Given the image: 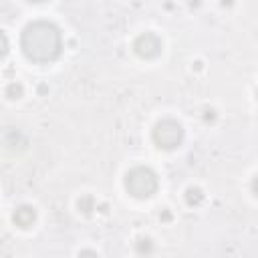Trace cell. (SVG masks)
<instances>
[{
	"instance_id": "obj_1",
	"label": "cell",
	"mask_w": 258,
	"mask_h": 258,
	"mask_svg": "<svg viewBox=\"0 0 258 258\" xmlns=\"http://www.w3.org/2000/svg\"><path fill=\"white\" fill-rule=\"evenodd\" d=\"M20 46H22V52L26 54L28 60L50 62V60L58 58L60 48H62L60 30L52 22H46V20L30 22L22 30Z\"/></svg>"
},
{
	"instance_id": "obj_2",
	"label": "cell",
	"mask_w": 258,
	"mask_h": 258,
	"mask_svg": "<svg viewBox=\"0 0 258 258\" xmlns=\"http://www.w3.org/2000/svg\"><path fill=\"white\" fill-rule=\"evenodd\" d=\"M125 189L129 191V196H133L137 200H145V198L155 194V189H157V175L149 167H143V165L133 167L125 175Z\"/></svg>"
},
{
	"instance_id": "obj_3",
	"label": "cell",
	"mask_w": 258,
	"mask_h": 258,
	"mask_svg": "<svg viewBox=\"0 0 258 258\" xmlns=\"http://www.w3.org/2000/svg\"><path fill=\"white\" fill-rule=\"evenodd\" d=\"M151 137L159 149H175L183 141V129L175 119H161L155 123Z\"/></svg>"
},
{
	"instance_id": "obj_4",
	"label": "cell",
	"mask_w": 258,
	"mask_h": 258,
	"mask_svg": "<svg viewBox=\"0 0 258 258\" xmlns=\"http://www.w3.org/2000/svg\"><path fill=\"white\" fill-rule=\"evenodd\" d=\"M133 48H135L137 56H141V58H155L161 52V40L153 32H145L135 38Z\"/></svg>"
},
{
	"instance_id": "obj_5",
	"label": "cell",
	"mask_w": 258,
	"mask_h": 258,
	"mask_svg": "<svg viewBox=\"0 0 258 258\" xmlns=\"http://www.w3.org/2000/svg\"><path fill=\"white\" fill-rule=\"evenodd\" d=\"M12 220H14V224H16L18 228H30V226L34 224V220H36V212H34V208H30V206H20V208H16V212L12 214Z\"/></svg>"
},
{
	"instance_id": "obj_6",
	"label": "cell",
	"mask_w": 258,
	"mask_h": 258,
	"mask_svg": "<svg viewBox=\"0 0 258 258\" xmlns=\"http://www.w3.org/2000/svg\"><path fill=\"white\" fill-rule=\"evenodd\" d=\"M202 200H204L202 189H198V187H189V189L185 191V202H187V206H200Z\"/></svg>"
},
{
	"instance_id": "obj_7",
	"label": "cell",
	"mask_w": 258,
	"mask_h": 258,
	"mask_svg": "<svg viewBox=\"0 0 258 258\" xmlns=\"http://www.w3.org/2000/svg\"><path fill=\"white\" fill-rule=\"evenodd\" d=\"M6 97L8 99H20L22 97V85L20 83H10L8 87H6Z\"/></svg>"
},
{
	"instance_id": "obj_8",
	"label": "cell",
	"mask_w": 258,
	"mask_h": 258,
	"mask_svg": "<svg viewBox=\"0 0 258 258\" xmlns=\"http://www.w3.org/2000/svg\"><path fill=\"white\" fill-rule=\"evenodd\" d=\"M8 50H10L8 38H6V34H4V32H0V58H4V56L8 54Z\"/></svg>"
},
{
	"instance_id": "obj_9",
	"label": "cell",
	"mask_w": 258,
	"mask_h": 258,
	"mask_svg": "<svg viewBox=\"0 0 258 258\" xmlns=\"http://www.w3.org/2000/svg\"><path fill=\"white\" fill-rule=\"evenodd\" d=\"M28 2H44V0H28Z\"/></svg>"
}]
</instances>
